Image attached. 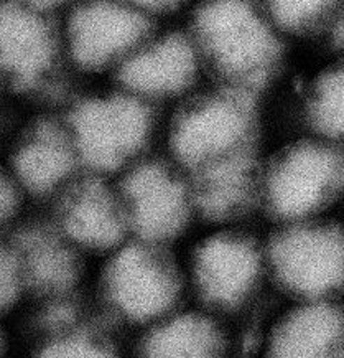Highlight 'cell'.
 I'll return each mask as SVG.
<instances>
[{
    "mask_svg": "<svg viewBox=\"0 0 344 358\" xmlns=\"http://www.w3.org/2000/svg\"><path fill=\"white\" fill-rule=\"evenodd\" d=\"M321 38L324 40L328 50H331L333 53L343 57L344 55V6L339 8V12L333 17V20L329 22L327 30L323 31Z\"/></svg>",
    "mask_w": 344,
    "mask_h": 358,
    "instance_id": "24",
    "label": "cell"
},
{
    "mask_svg": "<svg viewBox=\"0 0 344 358\" xmlns=\"http://www.w3.org/2000/svg\"><path fill=\"white\" fill-rule=\"evenodd\" d=\"M265 98L208 81L163 113L160 150L188 173L265 147Z\"/></svg>",
    "mask_w": 344,
    "mask_h": 358,
    "instance_id": "5",
    "label": "cell"
},
{
    "mask_svg": "<svg viewBox=\"0 0 344 358\" xmlns=\"http://www.w3.org/2000/svg\"><path fill=\"white\" fill-rule=\"evenodd\" d=\"M58 111L84 173L117 178L160 150L163 113L111 81L77 85Z\"/></svg>",
    "mask_w": 344,
    "mask_h": 358,
    "instance_id": "3",
    "label": "cell"
},
{
    "mask_svg": "<svg viewBox=\"0 0 344 358\" xmlns=\"http://www.w3.org/2000/svg\"><path fill=\"white\" fill-rule=\"evenodd\" d=\"M264 149L188 173L200 227L255 223L260 220V160Z\"/></svg>",
    "mask_w": 344,
    "mask_h": 358,
    "instance_id": "16",
    "label": "cell"
},
{
    "mask_svg": "<svg viewBox=\"0 0 344 358\" xmlns=\"http://www.w3.org/2000/svg\"><path fill=\"white\" fill-rule=\"evenodd\" d=\"M59 17L0 0V88L13 108H57L76 88Z\"/></svg>",
    "mask_w": 344,
    "mask_h": 358,
    "instance_id": "7",
    "label": "cell"
},
{
    "mask_svg": "<svg viewBox=\"0 0 344 358\" xmlns=\"http://www.w3.org/2000/svg\"><path fill=\"white\" fill-rule=\"evenodd\" d=\"M114 180L130 238L181 248L200 228L191 178L162 150Z\"/></svg>",
    "mask_w": 344,
    "mask_h": 358,
    "instance_id": "10",
    "label": "cell"
},
{
    "mask_svg": "<svg viewBox=\"0 0 344 358\" xmlns=\"http://www.w3.org/2000/svg\"><path fill=\"white\" fill-rule=\"evenodd\" d=\"M293 91L300 131L344 147V55L298 81Z\"/></svg>",
    "mask_w": 344,
    "mask_h": 358,
    "instance_id": "19",
    "label": "cell"
},
{
    "mask_svg": "<svg viewBox=\"0 0 344 358\" xmlns=\"http://www.w3.org/2000/svg\"><path fill=\"white\" fill-rule=\"evenodd\" d=\"M13 106L10 103H8V99L6 98V94H3L2 88H0V121H2L3 117L7 116L8 111H10Z\"/></svg>",
    "mask_w": 344,
    "mask_h": 358,
    "instance_id": "27",
    "label": "cell"
},
{
    "mask_svg": "<svg viewBox=\"0 0 344 358\" xmlns=\"http://www.w3.org/2000/svg\"><path fill=\"white\" fill-rule=\"evenodd\" d=\"M274 24L288 40L321 36L344 0H262Z\"/></svg>",
    "mask_w": 344,
    "mask_h": 358,
    "instance_id": "20",
    "label": "cell"
},
{
    "mask_svg": "<svg viewBox=\"0 0 344 358\" xmlns=\"http://www.w3.org/2000/svg\"><path fill=\"white\" fill-rule=\"evenodd\" d=\"M209 81L269 98L285 78L290 40L254 0H203L186 24Z\"/></svg>",
    "mask_w": 344,
    "mask_h": 358,
    "instance_id": "1",
    "label": "cell"
},
{
    "mask_svg": "<svg viewBox=\"0 0 344 358\" xmlns=\"http://www.w3.org/2000/svg\"><path fill=\"white\" fill-rule=\"evenodd\" d=\"M190 304L231 324L272 292L265 229L206 224L180 248Z\"/></svg>",
    "mask_w": 344,
    "mask_h": 358,
    "instance_id": "4",
    "label": "cell"
},
{
    "mask_svg": "<svg viewBox=\"0 0 344 358\" xmlns=\"http://www.w3.org/2000/svg\"><path fill=\"white\" fill-rule=\"evenodd\" d=\"M264 358H344V304L283 302L265 330Z\"/></svg>",
    "mask_w": 344,
    "mask_h": 358,
    "instance_id": "15",
    "label": "cell"
},
{
    "mask_svg": "<svg viewBox=\"0 0 344 358\" xmlns=\"http://www.w3.org/2000/svg\"><path fill=\"white\" fill-rule=\"evenodd\" d=\"M157 25L124 0H77L59 17L73 78L112 80Z\"/></svg>",
    "mask_w": 344,
    "mask_h": 358,
    "instance_id": "11",
    "label": "cell"
},
{
    "mask_svg": "<svg viewBox=\"0 0 344 358\" xmlns=\"http://www.w3.org/2000/svg\"><path fill=\"white\" fill-rule=\"evenodd\" d=\"M24 358H130L128 338L105 325L89 309L17 332Z\"/></svg>",
    "mask_w": 344,
    "mask_h": 358,
    "instance_id": "18",
    "label": "cell"
},
{
    "mask_svg": "<svg viewBox=\"0 0 344 358\" xmlns=\"http://www.w3.org/2000/svg\"><path fill=\"white\" fill-rule=\"evenodd\" d=\"M272 292L283 302L339 301L344 294V224L331 218L265 228Z\"/></svg>",
    "mask_w": 344,
    "mask_h": 358,
    "instance_id": "9",
    "label": "cell"
},
{
    "mask_svg": "<svg viewBox=\"0 0 344 358\" xmlns=\"http://www.w3.org/2000/svg\"><path fill=\"white\" fill-rule=\"evenodd\" d=\"M12 245L24 274L27 307L88 299L93 264L40 213L22 223Z\"/></svg>",
    "mask_w": 344,
    "mask_h": 358,
    "instance_id": "14",
    "label": "cell"
},
{
    "mask_svg": "<svg viewBox=\"0 0 344 358\" xmlns=\"http://www.w3.org/2000/svg\"><path fill=\"white\" fill-rule=\"evenodd\" d=\"M17 330L13 325L0 324V358H10L17 350Z\"/></svg>",
    "mask_w": 344,
    "mask_h": 358,
    "instance_id": "26",
    "label": "cell"
},
{
    "mask_svg": "<svg viewBox=\"0 0 344 358\" xmlns=\"http://www.w3.org/2000/svg\"><path fill=\"white\" fill-rule=\"evenodd\" d=\"M27 307V287L12 236L0 240V324L18 322Z\"/></svg>",
    "mask_w": 344,
    "mask_h": 358,
    "instance_id": "21",
    "label": "cell"
},
{
    "mask_svg": "<svg viewBox=\"0 0 344 358\" xmlns=\"http://www.w3.org/2000/svg\"><path fill=\"white\" fill-rule=\"evenodd\" d=\"M33 213L0 159V240H7Z\"/></svg>",
    "mask_w": 344,
    "mask_h": 358,
    "instance_id": "22",
    "label": "cell"
},
{
    "mask_svg": "<svg viewBox=\"0 0 344 358\" xmlns=\"http://www.w3.org/2000/svg\"><path fill=\"white\" fill-rule=\"evenodd\" d=\"M91 310L126 338L190 304L180 248L128 238L94 261Z\"/></svg>",
    "mask_w": 344,
    "mask_h": 358,
    "instance_id": "2",
    "label": "cell"
},
{
    "mask_svg": "<svg viewBox=\"0 0 344 358\" xmlns=\"http://www.w3.org/2000/svg\"><path fill=\"white\" fill-rule=\"evenodd\" d=\"M0 159L33 212L84 173L58 106L12 108L0 121Z\"/></svg>",
    "mask_w": 344,
    "mask_h": 358,
    "instance_id": "8",
    "label": "cell"
},
{
    "mask_svg": "<svg viewBox=\"0 0 344 358\" xmlns=\"http://www.w3.org/2000/svg\"><path fill=\"white\" fill-rule=\"evenodd\" d=\"M344 199V147L310 132L288 134L260 160V220L267 227L328 218Z\"/></svg>",
    "mask_w": 344,
    "mask_h": 358,
    "instance_id": "6",
    "label": "cell"
},
{
    "mask_svg": "<svg viewBox=\"0 0 344 358\" xmlns=\"http://www.w3.org/2000/svg\"><path fill=\"white\" fill-rule=\"evenodd\" d=\"M229 324L186 304L128 338L130 358H227Z\"/></svg>",
    "mask_w": 344,
    "mask_h": 358,
    "instance_id": "17",
    "label": "cell"
},
{
    "mask_svg": "<svg viewBox=\"0 0 344 358\" xmlns=\"http://www.w3.org/2000/svg\"><path fill=\"white\" fill-rule=\"evenodd\" d=\"M36 213L91 264L130 238L114 178L81 173Z\"/></svg>",
    "mask_w": 344,
    "mask_h": 358,
    "instance_id": "13",
    "label": "cell"
},
{
    "mask_svg": "<svg viewBox=\"0 0 344 358\" xmlns=\"http://www.w3.org/2000/svg\"><path fill=\"white\" fill-rule=\"evenodd\" d=\"M109 81L167 113L209 80L185 27L157 25Z\"/></svg>",
    "mask_w": 344,
    "mask_h": 358,
    "instance_id": "12",
    "label": "cell"
},
{
    "mask_svg": "<svg viewBox=\"0 0 344 358\" xmlns=\"http://www.w3.org/2000/svg\"><path fill=\"white\" fill-rule=\"evenodd\" d=\"M13 2L24 3L27 7L36 8V10L50 13V15L61 17L77 0H13Z\"/></svg>",
    "mask_w": 344,
    "mask_h": 358,
    "instance_id": "25",
    "label": "cell"
},
{
    "mask_svg": "<svg viewBox=\"0 0 344 358\" xmlns=\"http://www.w3.org/2000/svg\"><path fill=\"white\" fill-rule=\"evenodd\" d=\"M135 10H139L142 15L158 24L160 18L170 17L172 13H177L185 6L188 0H124Z\"/></svg>",
    "mask_w": 344,
    "mask_h": 358,
    "instance_id": "23",
    "label": "cell"
}]
</instances>
